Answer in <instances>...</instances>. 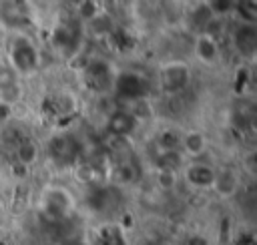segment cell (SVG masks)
Returning <instances> with one entry per match:
<instances>
[{
    "label": "cell",
    "instance_id": "obj_1",
    "mask_svg": "<svg viewBox=\"0 0 257 245\" xmlns=\"http://www.w3.org/2000/svg\"><path fill=\"white\" fill-rule=\"evenodd\" d=\"M189 80H191V70L185 62L173 60V62H167L161 66V86L165 92H169V94L181 92L187 88Z\"/></svg>",
    "mask_w": 257,
    "mask_h": 245
},
{
    "label": "cell",
    "instance_id": "obj_2",
    "mask_svg": "<svg viewBox=\"0 0 257 245\" xmlns=\"http://www.w3.org/2000/svg\"><path fill=\"white\" fill-rule=\"evenodd\" d=\"M72 207V199L68 195V191L52 187L48 191H44L42 195V213L48 221H60L68 215Z\"/></svg>",
    "mask_w": 257,
    "mask_h": 245
},
{
    "label": "cell",
    "instance_id": "obj_3",
    "mask_svg": "<svg viewBox=\"0 0 257 245\" xmlns=\"http://www.w3.org/2000/svg\"><path fill=\"white\" fill-rule=\"evenodd\" d=\"M112 88L124 100H141L147 94V80L137 72H120L114 76Z\"/></svg>",
    "mask_w": 257,
    "mask_h": 245
},
{
    "label": "cell",
    "instance_id": "obj_4",
    "mask_svg": "<svg viewBox=\"0 0 257 245\" xmlns=\"http://www.w3.org/2000/svg\"><path fill=\"white\" fill-rule=\"evenodd\" d=\"M50 155L60 165H70L80 155V143L72 133H60L50 141Z\"/></svg>",
    "mask_w": 257,
    "mask_h": 245
},
{
    "label": "cell",
    "instance_id": "obj_5",
    "mask_svg": "<svg viewBox=\"0 0 257 245\" xmlns=\"http://www.w3.org/2000/svg\"><path fill=\"white\" fill-rule=\"evenodd\" d=\"M10 60L18 72H30L36 68L38 52H36L34 44L28 42L26 38H16L10 48Z\"/></svg>",
    "mask_w": 257,
    "mask_h": 245
},
{
    "label": "cell",
    "instance_id": "obj_6",
    "mask_svg": "<svg viewBox=\"0 0 257 245\" xmlns=\"http://www.w3.org/2000/svg\"><path fill=\"white\" fill-rule=\"evenodd\" d=\"M84 80L86 84L96 90V92H106L112 88V82H114V76H112V70L110 66L104 62V60H90L84 68Z\"/></svg>",
    "mask_w": 257,
    "mask_h": 245
},
{
    "label": "cell",
    "instance_id": "obj_7",
    "mask_svg": "<svg viewBox=\"0 0 257 245\" xmlns=\"http://www.w3.org/2000/svg\"><path fill=\"white\" fill-rule=\"evenodd\" d=\"M215 177H217V173L213 171V167H209L205 163H193L185 171L187 183L193 185V187H197V189H209V187H213Z\"/></svg>",
    "mask_w": 257,
    "mask_h": 245
},
{
    "label": "cell",
    "instance_id": "obj_8",
    "mask_svg": "<svg viewBox=\"0 0 257 245\" xmlns=\"http://www.w3.org/2000/svg\"><path fill=\"white\" fill-rule=\"evenodd\" d=\"M106 129L114 137H126L137 129V116L131 110H116L108 116Z\"/></svg>",
    "mask_w": 257,
    "mask_h": 245
},
{
    "label": "cell",
    "instance_id": "obj_9",
    "mask_svg": "<svg viewBox=\"0 0 257 245\" xmlns=\"http://www.w3.org/2000/svg\"><path fill=\"white\" fill-rule=\"evenodd\" d=\"M233 42H235V46L241 54L251 56L257 48V28H255V24H241L233 34Z\"/></svg>",
    "mask_w": 257,
    "mask_h": 245
},
{
    "label": "cell",
    "instance_id": "obj_10",
    "mask_svg": "<svg viewBox=\"0 0 257 245\" xmlns=\"http://www.w3.org/2000/svg\"><path fill=\"white\" fill-rule=\"evenodd\" d=\"M195 54H197L203 62L213 64V62L217 60V56H219V46H217L215 38H213L211 34H205V32H203V34L197 38V42H195Z\"/></svg>",
    "mask_w": 257,
    "mask_h": 245
},
{
    "label": "cell",
    "instance_id": "obj_11",
    "mask_svg": "<svg viewBox=\"0 0 257 245\" xmlns=\"http://www.w3.org/2000/svg\"><path fill=\"white\" fill-rule=\"evenodd\" d=\"M88 207L92 211H106L114 205L112 201V191L110 189H102V187H92L88 193Z\"/></svg>",
    "mask_w": 257,
    "mask_h": 245
},
{
    "label": "cell",
    "instance_id": "obj_12",
    "mask_svg": "<svg viewBox=\"0 0 257 245\" xmlns=\"http://www.w3.org/2000/svg\"><path fill=\"white\" fill-rule=\"evenodd\" d=\"M78 40V30L72 24H58L52 32V42L58 48H68Z\"/></svg>",
    "mask_w": 257,
    "mask_h": 245
},
{
    "label": "cell",
    "instance_id": "obj_13",
    "mask_svg": "<svg viewBox=\"0 0 257 245\" xmlns=\"http://www.w3.org/2000/svg\"><path fill=\"white\" fill-rule=\"evenodd\" d=\"M183 163V157L179 151H161L159 157H157V167H159V173H169L173 175Z\"/></svg>",
    "mask_w": 257,
    "mask_h": 245
},
{
    "label": "cell",
    "instance_id": "obj_14",
    "mask_svg": "<svg viewBox=\"0 0 257 245\" xmlns=\"http://www.w3.org/2000/svg\"><path fill=\"white\" fill-rule=\"evenodd\" d=\"M74 106H76V100L68 92H62V94H56L54 98H50V112L60 114V116L74 112Z\"/></svg>",
    "mask_w": 257,
    "mask_h": 245
},
{
    "label": "cell",
    "instance_id": "obj_15",
    "mask_svg": "<svg viewBox=\"0 0 257 245\" xmlns=\"http://www.w3.org/2000/svg\"><path fill=\"white\" fill-rule=\"evenodd\" d=\"M181 143H183L185 151L191 153V155H201V153L205 151V147H207V139H205V135L199 133V131L187 133V135L181 139Z\"/></svg>",
    "mask_w": 257,
    "mask_h": 245
},
{
    "label": "cell",
    "instance_id": "obj_16",
    "mask_svg": "<svg viewBox=\"0 0 257 245\" xmlns=\"http://www.w3.org/2000/svg\"><path fill=\"white\" fill-rule=\"evenodd\" d=\"M2 18L6 20V24L16 26V24H24L26 22V10H22V4H2Z\"/></svg>",
    "mask_w": 257,
    "mask_h": 245
},
{
    "label": "cell",
    "instance_id": "obj_17",
    "mask_svg": "<svg viewBox=\"0 0 257 245\" xmlns=\"http://www.w3.org/2000/svg\"><path fill=\"white\" fill-rule=\"evenodd\" d=\"M157 145L161 151H179L181 145V135L173 129H165L157 135Z\"/></svg>",
    "mask_w": 257,
    "mask_h": 245
},
{
    "label": "cell",
    "instance_id": "obj_18",
    "mask_svg": "<svg viewBox=\"0 0 257 245\" xmlns=\"http://www.w3.org/2000/svg\"><path fill=\"white\" fill-rule=\"evenodd\" d=\"M36 153L38 151H36V145L32 141H20L18 147H16V159H18V163L22 167L32 165L34 159H36Z\"/></svg>",
    "mask_w": 257,
    "mask_h": 245
},
{
    "label": "cell",
    "instance_id": "obj_19",
    "mask_svg": "<svg viewBox=\"0 0 257 245\" xmlns=\"http://www.w3.org/2000/svg\"><path fill=\"white\" fill-rule=\"evenodd\" d=\"M213 187L217 189L219 195L229 197V195H233L235 189H237V179H235L233 173H223V175H217V177H215Z\"/></svg>",
    "mask_w": 257,
    "mask_h": 245
},
{
    "label": "cell",
    "instance_id": "obj_20",
    "mask_svg": "<svg viewBox=\"0 0 257 245\" xmlns=\"http://www.w3.org/2000/svg\"><path fill=\"white\" fill-rule=\"evenodd\" d=\"M90 30H92V34H96V36L112 34V20H110V16L100 10V12L90 20Z\"/></svg>",
    "mask_w": 257,
    "mask_h": 245
},
{
    "label": "cell",
    "instance_id": "obj_21",
    "mask_svg": "<svg viewBox=\"0 0 257 245\" xmlns=\"http://www.w3.org/2000/svg\"><path fill=\"white\" fill-rule=\"evenodd\" d=\"M233 8H237L239 16H243V24H255L257 20V4L255 2H237L233 4Z\"/></svg>",
    "mask_w": 257,
    "mask_h": 245
},
{
    "label": "cell",
    "instance_id": "obj_22",
    "mask_svg": "<svg viewBox=\"0 0 257 245\" xmlns=\"http://www.w3.org/2000/svg\"><path fill=\"white\" fill-rule=\"evenodd\" d=\"M100 245H126V241L116 227H104L100 231Z\"/></svg>",
    "mask_w": 257,
    "mask_h": 245
},
{
    "label": "cell",
    "instance_id": "obj_23",
    "mask_svg": "<svg viewBox=\"0 0 257 245\" xmlns=\"http://www.w3.org/2000/svg\"><path fill=\"white\" fill-rule=\"evenodd\" d=\"M76 179L80 183H94L96 181V167L92 163H80L78 165V171H76Z\"/></svg>",
    "mask_w": 257,
    "mask_h": 245
},
{
    "label": "cell",
    "instance_id": "obj_24",
    "mask_svg": "<svg viewBox=\"0 0 257 245\" xmlns=\"http://www.w3.org/2000/svg\"><path fill=\"white\" fill-rule=\"evenodd\" d=\"M16 86V72L10 66H0V92Z\"/></svg>",
    "mask_w": 257,
    "mask_h": 245
},
{
    "label": "cell",
    "instance_id": "obj_25",
    "mask_svg": "<svg viewBox=\"0 0 257 245\" xmlns=\"http://www.w3.org/2000/svg\"><path fill=\"white\" fill-rule=\"evenodd\" d=\"M98 12H100V10H98V4L92 2V0H84V2L78 4V14H80V18H84V20H88V22H90Z\"/></svg>",
    "mask_w": 257,
    "mask_h": 245
},
{
    "label": "cell",
    "instance_id": "obj_26",
    "mask_svg": "<svg viewBox=\"0 0 257 245\" xmlns=\"http://www.w3.org/2000/svg\"><path fill=\"white\" fill-rule=\"evenodd\" d=\"M211 10H209V6H201V8H197L195 12H193V20L199 24V26H209V22H211Z\"/></svg>",
    "mask_w": 257,
    "mask_h": 245
},
{
    "label": "cell",
    "instance_id": "obj_27",
    "mask_svg": "<svg viewBox=\"0 0 257 245\" xmlns=\"http://www.w3.org/2000/svg\"><path fill=\"white\" fill-rule=\"evenodd\" d=\"M207 6H209V10H211V14H213V12H217V14H227V12L233 10V2H223V0H215V2H211V4H207Z\"/></svg>",
    "mask_w": 257,
    "mask_h": 245
},
{
    "label": "cell",
    "instance_id": "obj_28",
    "mask_svg": "<svg viewBox=\"0 0 257 245\" xmlns=\"http://www.w3.org/2000/svg\"><path fill=\"white\" fill-rule=\"evenodd\" d=\"M116 173H118V177H120V181H122V183L131 181V179L135 177V169H133V165H131L128 161L120 163V165H118V169H116Z\"/></svg>",
    "mask_w": 257,
    "mask_h": 245
},
{
    "label": "cell",
    "instance_id": "obj_29",
    "mask_svg": "<svg viewBox=\"0 0 257 245\" xmlns=\"http://www.w3.org/2000/svg\"><path fill=\"white\" fill-rule=\"evenodd\" d=\"M187 245H209V241L203 235H193V237H189Z\"/></svg>",
    "mask_w": 257,
    "mask_h": 245
},
{
    "label": "cell",
    "instance_id": "obj_30",
    "mask_svg": "<svg viewBox=\"0 0 257 245\" xmlns=\"http://www.w3.org/2000/svg\"><path fill=\"white\" fill-rule=\"evenodd\" d=\"M237 245H255V239H253V235H251V233H243V235L239 237Z\"/></svg>",
    "mask_w": 257,
    "mask_h": 245
},
{
    "label": "cell",
    "instance_id": "obj_31",
    "mask_svg": "<svg viewBox=\"0 0 257 245\" xmlns=\"http://www.w3.org/2000/svg\"><path fill=\"white\" fill-rule=\"evenodd\" d=\"M6 116H8V106H6V104H0V122H2Z\"/></svg>",
    "mask_w": 257,
    "mask_h": 245
},
{
    "label": "cell",
    "instance_id": "obj_32",
    "mask_svg": "<svg viewBox=\"0 0 257 245\" xmlns=\"http://www.w3.org/2000/svg\"><path fill=\"white\" fill-rule=\"evenodd\" d=\"M76 245H88V243H76Z\"/></svg>",
    "mask_w": 257,
    "mask_h": 245
}]
</instances>
